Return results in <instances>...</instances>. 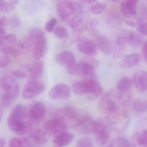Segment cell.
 <instances>
[{
	"label": "cell",
	"instance_id": "cell-2",
	"mask_svg": "<svg viewBox=\"0 0 147 147\" xmlns=\"http://www.w3.org/2000/svg\"><path fill=\"white\" fill-rule=\"evenodd\" d=\"M1 86L4 92L1 97V106L3 108H7L13 104L18 96L19 86L15 78L9 76L2 78Z\"/></svg>",
	"mask_w": 147,
	"mask_h": 147
},
{
	"label": "cell",
	"instance_id": "cell-18",
	"mask_svg": "<svg viewBox=\"0 0 147 147\" xmlns=\"http://www.w3.org/2000/svg\"><path fill=\"white\" fill-rule=\"evenodd\" d=\"M26 69L32 80L38 81L43 74L44 65L41 61H36L28 64Z\"/></svg>",
	"mask_w": 147,
	"mask_h": 147
},
{
	"label": "cell",
	"instance_id": "cell-7",
	"mask_svg": "<svg viewBox=\"0 0 147 147\" xmlns=\"http://www.w3.org/2000/svg\"><path fill=\"white\" fill-rule=\"evenodd\" d=\"M56 10L60 19L66 21L80 12V7L72 0H62L57 3Z\"/></svg>",
	"mask_w": 147,
	"mask_h": 147
},
{
	"label": "cell",
	"instance_id": "cell-34",
	"mask_svg": "<svg viewBox=\"0 0 147 147\" xmlns=\"http://www.w3.org/2000/svg\"><path fill=\"white\" fill-rule=\"evenodd\" d=\"M142 37L134 32H131L129 45L134 49L138 48L142 43Z\"/></svg>",
	"mask_w": 147,
	"mask_h": 147
},
{
	"label": "cell",
	"instance_id": "cell-48",
	"mask_svg": "<svg viewBox=\"0 0 147 147\" xmlns=\"http://www.w3.org/2000/svg\"><path fill=\"white\" fill-rule=\"evenodd\" d=\"M6 140L5 138H0V147H3L5 145Z\"/></svg>",
	"mask_w": 147,
	"mask_h": 147
},
{
	"label": "cell",
	"instance_id": "cell-47",
	"mask_svg": "<svg viewBox=\"0 0 147 147\" xmlns=\"http://www.w3.org/2000/svg\"><path fill=\"white\" fill-rule=\"evenodd\" d=\"M6 35V31L4 30L3 27H1V30H0V38L3 37Z\"/></svg>",
	"mask_w": 147,
	"mask_h": 147
},
{
	"label": "cell",
	"instance_id": "cell-31",
	"mask_svg": "<svg viewBox=\"0 0 147 147\" xmlns=\"http://www.w3.org/2000/svg\"><path fill=\"white\" fill-rule=\"evenodd\" d=\"M131 146L129 141L123 137H118L111 140L108 146L111 147H129Z\"/></svg>",
	"mask_w": 147,
	"mask_h": 147
},
{
	"label": "cell",
	"instance_id": "cell-52",
	"mask_svg": "<svg viewBox=\"0 0 147 147\" xmlns=\"http://www.w3.org/2000/svg\"><path fill=\"white\" fill-rule=\"evenodd\" d=\"M129 1H131V2H133V3H136V4H137L139 0H129Z\"/></svg>",
	"mask_w": 147,
	"mask_h": 147
},
{
	"label": "cell",
	"instance_id": "cell-39",
	"mask_svg": "<svg viewBox=\"0 0 147 147\" xmlns=\"http://www.w3.org/2000/svg\"><path fill=\"white\" fill-rule=\"evenodd\" d=\"M93 143L91 138L88 137H83L80 138L76 143L77 147H93Z\"/></svg>",
	"mask_w": 147,
	"mask_h": 147
},
{
	"label": "cell",
	"instance_id": "cell-42",
	"mask_svg": "<svg viewBox=\"0 0 147 147\" xmlns=\"http://www.w3.org/2000/svg\"><path fill=\"white\" fill-rule=\"evenodd\" d=\"M10 62V59L7 55L1 56L0 57V67L5 68L8 66Z\"/></svg>",
	"mask_w": 147,
	"mask_h": 147
},
{
	"label": "cell",
	"instance_id": "cell-28",
	"mask_svg": "<svg viewBox=\"0 0 147 147\" xmlns=\"http://www.w3.org/2000/svg\"><path fill=\"white\" fill-rule=\"evenodd\" d=\"M133 83L131 78L128 76H123L118 82L117 88L118 91L121 92L130 91Z\"/></svg>",
	"mask_w": 147,
	"mask_h": 147
},
{
	"label": "cell",
	"instance_id": "cell-8",
	"mask_svg": "<svg viewBox=\"0 0 147 147\" xmlns=\"http://www.w3.org/2000/svg\"><path fill=\"white\" fill-rule=\"evenodd\" d=\"M46 113V109L43 103L34 101L26 107V119L33 123H39L43 120Z\"/></svg>",
	"mask_w": 147,
	"mask_h": 147
},
{
	"label": "cell",
	"instance_id": "cell-38",
	"mask_svg": "<svg viewBox=\"0 0 147 147\" xmlns=\"http://www.w3.org/2000/svg\"><path fill=\"white\" fill-rule=\"evenodd\" d=\"M55 35L60 38H66L69 36L67 30L63 26H59L56 27L54 31Z\"/></svg>",
	"mask_w": 147,
	"mask_h": 147
},
{
	"label": "cell",
	"instance_id": "cell-6",
	"mask_svg": "<svg viewBox=\"0 0 147 147\" xmlns=\"http://www.w3.org/2000/svg\"><path fill=\"white\" fill-rule=\"evenodd\" d=\"M98 109L102 114L109 117L122 107L119 104L117 91H110L102 96L98 103Z\"/></svg>",
	"mask_w": 147,
	"mask_h": 147
},
{
	"label": "cell",
	"instance_id": "cell-17",
	"mask_svg": "<svg viewBox=\"0 0 147 147\" xmlns=\"http://www.w3.org/2000/svg\"><path fill=\"white\" fill-rule=\"evenodd\" d=\"M74 138L73 134L66 130L58 132L53 135V145L59 147L67 146L72 142Z\"/></svg>",
	"mask_w": 147,
	"mask_h": 147
},
{
	"label": "cell",
	"instance_id": "cell-35",
	"mask_svg": "<svg viewBox=\"0 0 147 147\" xmlns=\"http://www.w3.org/2000/svg\"><path fill=\"white\" fill-rule=\"evenodd\" d=\"M15 5V1L7 2L5 0H0V11L3 12H9L14 9Z\"/></svg>",
	"mask_w": 147,
	"mask_h": 147
},
{
	"label": "cell",
	"instance_id": "cell-10",
	"mask_svg": "<svg viewBox=\"0 0 147 147\" xmlns=\"http://www.w3.org/2000/svg\"><path fill=\"white\" fill-rule=\"evenodd\" d=\"M55 60L58 64L62 65L70 75L77 74L78 63L74 54L69 51H64L57 55Z\"/></svg>",
	"mask_w": 147,
	"mask_h": 147
},
{
	"label": "cell",
	"instance_id": "cell-12",
	"mask_svg": "<svg viewBox=\"0 0 147 147\" xmlns=\"http://www.w3.org/2000/svg\"><path fill=\"white\" fill-rule=\"evenodd\" d=\"M45 86L38 81L32 80L26 83L23 88L22 95L26 100H30L37 97L43 92Z\"/></svg>",
	"mask_w": 147,
	"mask_h": 147
},
{
	"label": "cell",
	"instance_id": "cell-40",
	"mask_svg": "<svg viewBox=\"0 0 147 147\" xmlns=\"http://www.w3.org/2000/svg\"><path fill=\"white\" fill-rule=\"evenodd\" d=\"M57 20L55 18H52L50 20L45 26L46 31L49 32H51L55 30V27L57 24Z\"/></svg>",
	"mask_w": 147,
	"mask_h": 147
},
{
	"label": "cell",
	"instance_id": "cell-13",
	"mask_svg": "<svg viewBox=\"0 0 147 147\" xmlns=\"http://www.w3.org/2000/svg\"><path fill=\"white\" fill-rule=\"evenodd\" d=\"M43 128L46 132L53 135L66 130L68 128L64 120L58 116L47 120L44 124Z\"/></svg>",
	"mask_w": 147,
	"mask_h": 147
},
{
	"label": "cell",
	"instance_id": "cell-14",
	"mask_svg": "<svg viewBox=\"0 0 147 147\" xmlns=\"http://www.w3.org/2000/svg\"><path fill=\"white\" fill-rule=\"evenodd\" d=\"M49 95L53 100L66 99L70 96V88L64 83H59L51 89Z\"/></svg>",
	"mask_w": 147,
	"mask_h": 147
},
{
	"label": "cell",
	"instance_id": "cell-4",
	"mask_svg": "<svg viewBox=\"0 0 147 147\" xmlns=\"http://www.w3.org/2000/svg\"><path fill=\"white\" fill-rule=\"evenodd\" d=\"M28 37L31 42L33 57L39 60L45 55L48 48L44 33L39 29H35L31 32Z\"/></svg>",
	"mask_w": 147,
	"mask_h": 147
},
{
	"label": "cell",
	"instance_id": "cell-20",
	"mask_svg": "<svg viewBox=\"0 0 147 147\" xmlns=\"http://www.w3.org/2000/svg\"><path fill=\"white\" fill-rule=\"evenodd\" d=\"M133 83L135 87L140 92L147 90V71L139 70L133 76Z\"/></svg>",
	"mask_w": 147,
	"mask_h": 147
},
{
	"label": "cell",
	"instance_id": "cell-9",
	"mask_svg": "<svg viewBox=\"0 0 147 147\" xmlns=\"http://www.w3.org/2000/svg\"><path fill=\"white\" fill-rule=\"evenodd\" d=\"M107 117L111 121L112 129L118 132L125 130L129 123V115L125 108H121Z\"/></svg>",
	"mask_w": 147,
	"mask_h": 147
},
{
	"label": "cell",
	"instance_id": "cell-26",
	"mask_svg": "<svg viewBox=\"0 0 147 147\" xmlns=\"http://www.w3.org/2000/svg\"><path fill=\"white\" fill-rule=\"evenodd\" d=\"M132 140L134 144L147 147V129L135 133L132 136Z\"/></svg>",
	"mask_w": 147,
	"mask_h": 147
},
{
	"label": "cell",
	"instance_id": "cell-33",
	"mask_svg": "<svg viewBox=\"0 0 147 147\" xmlns=\"http://www.w3.org/2000/svg\"><path fill=\"white\" fill-rule=\"evenodd\" d=\"M17 39L16 36L13 34H6L5 36L0 38V46H16Z\"/></svg>",
	"mask_w": 147,
	"mask_h": 147
},
{
	"label": "cell",
	"instance_id": "cell-44",
	"mask_svg": "<svg viewBox=\"0 0 147 147\" xmlns=\"http://www.w3.org/2000/svg\"><path fill=\"white\" fill-rule=\"evenodd\" d=\"M81 32L73 31L71 36V41L72 42H78L81 38Z\"/></svg>",
	"mask_w": 147,
	"mask_h": 147
},
{
	"label": "cell",
	"instance_id": "cell-41",
	"mask_svg": "<svg viewBox=\"0 0 147 147\" xmlns=\"http://www.w3.org/2000/svg\"><path fill=\"white\" fill-rule=\"evenodd\" d=\"M137 30L141 35L147 36V24L139 21L138 24Z\"/></svg>",
	"mask_w": 147,
	"mask_h": 147
},
{
	"label": "cell",
	"instance_id": "cell-51",
	"mask_svg": "<svg viewBox=\"0 0 147 147\" xmlns=\"http://www.w3.org/2000/svg\"><path fill=\"white\" fill-rule=\"evenodd\" d=\"M3 112H4V111H3V110H2V108L1 107V111H0V119H1V120L2 119V117H3Z\"/></svg>",
	"mask_w": 147,
	"mask_h": 147
},
{
	"label": "cell",
	"instance_id": "cell-49",
	"mask_svg": "<svg viewBox=\"0 0 147 147\" xmlns=\"http://www.w3.org/2000/svg\"><path fill=\"white\" fill-rule=\"evenodd\" d=\"M127 24L128 25L130 26H135V23L134 22L131 20H128L127 21Z\"/></svg>",
	"mask_w": 147,
	"mask_h": 147
},
{
	"label": "cell",
	"instance_id": "cell-53",
	"mask_svg": "<svg viewBox=\"0 0 147 147\" xmlns=\"http://www.w3.org/2000/svg\"><path fill=\"white\" fill-rule=\"evenodd\" d=\"M111 1H115V2H116V1H119V0H111Z\"/></svg>",
	"mask_w": 147,
	"mask_h": 147
},
{
	"label": "cell",
	"instance_id": "cell-19",
	"mask_svg": "<svg viewBox=\"0 0 147 147\" xmlns=\"http://www.w3.org/2000/svg\"><path fill=\"white\" fill-rule=\"evenodd\" d=\"M28 138L32 146H40L45 144L47 141L45 131L40 129L32 130L28 135Z\"/></svg>",
	"mask_w": 147,
	"mask_h": 147
},
{
	"label": "cell",
	"instance_id": "cell-15",
	"mask_svg": "<svg viewBox=\"0 0 147 147\" xmlns=\"http://www.w3.org/2000/svg\"><path fill=\"white\" fill-rule=\"evenodd\" d=\"M77 74L85 79L97 78L94 65L85 60L81 61L78 63Z\"/></svg>",
	"mask_w": 147,
	"mask_h": 147
},
{
	"label": "cell",
	"instance_id": "cell-29",
	"mask_svg": "<svg viewBox=\"0 0 147 147\" xmlns=\"http://www.w3.org/2000/svg\"><path fill=\"white\" fill-rule=\"evenodd\" d=\"M131 32L124 30L119 33L116 41L117 46H125L126 45H129Z\"/></svg>",
	"mask_w": 147,
	"mask_h": 147
},
{
	"label": "cell",
	"instance_id": "cell-23",
	"mask_svg": "<svg viewBox=\"0 0 147 147\" xmlns=\"http://www.w3.org/2000/svg\"><path fill=\"white\" fill-rule=\"evenodd\" d=\"M95 123V120L88 115L77 127L78 131L79 132L84 135L93 133Z\"/></svg>",
	"mask_w": 147,
	"mask_h": 147
},
{
	"label": "cell",
	"instance_id": "cell-37",
	"mask_svg": "<svg viewBox=\"0 0 147 147\" xmlns=\"http://www.w3.org/2000/svg\"><path fill=\"white\" fill-rule=\"evenodd\" d=\"M106 9V5L101 3H96L90 6L89 10L92 14L98 15L102 13Z\"/></svg>",
	"mask_w": 147,
	"mask_h": 147
},
{
	"label": "cell",
	"instance_id": "cell-50",
	"mask_svg": "<svg viewBox=\"0 0 147 147\" xmlns=\"http://www.w3.org/2000/svg\"><path fill=\"white\" fill-rule=\"evenodd\" d=\"M85 2H87L88 3H90V4H92V3H94L96 2L97 0H82Z\"/></svg>",
	"mask_w": 147,
	"mask_h": 147
},
{
	"label": "cell",
	"instance_id": "cell-54",
	"mask_svg": "<svg viewBox=\"0 0 147 147\" xmlns=\"http://www.w3.org/2000/svg\"></svg>",
	"mask_w": 147,
	"mask_h": 147
},
{
	"label": "cell",
	"instance_id": "cell-30",
	"mask_svg": "<svg viewBox=\"0 0 147 147\" xmlns=\"http://www.w3.org/2000/svg\"><path fill=\"white\" fill-rule=\"evenodd\" d=\"M131 108L137 113H143L147 110V100L143 99H137L133 101Z\"/></svg>",
	"mask_w": 147,
	"mask_h": 147
},
{
	"label": "cell",
	"instance_id": "cell-45",
	"mask_svg": "<svg viewBox=\"0 0 147 147\" xmlns=\"http://www.w3.org/2000/svg\"><path fill=\"white\" fill-rule=\"evenodd\" d=\"M8 19L5 17H2L1 18V27H3L7 25L8 23Z\"/></svg>",
	"mask_w": 147,
	"mask_h": 147
},
{
	"label": "cell",
	"instance_id": "cell-21",
	"mask_svg": "<svg viewBox=\"0 0 147 147\" xmlns=\"http://www.w3.org/2000/svg\"><path fill=\"white\" fill-rule=\"evenodd\" d=\"M69 23L73 31L82 32L86 28V20L81 13H78L71 18L69 20Z\"/></svg>",
	"mask_w": 147,
	"mask_h": 147
},
{
	"label": "cell",
	"instance_id": "cell-32",
	"mask_svg": "<svg viewBox=\"0 0 147 147\" xmlns=\"http://www.w3.org/2000/svg\"><path fill=\"white\" fill-rule=\"evenodd\" d=\"M17 48L20 52H28L32 49V44L29 37L20 39L17 43Z\"/></svg>",
	"mask_w": 147,
	"mask_h": 147
},
{
	"label": "cell",
	"instance_id": "cell-22",
	"mask_svg": "<svg viewBox=\"0 0 147 147\" xmlns=\"http://www.w3.org/2000/svg\"><path fill=\"white\" fill-rule=\"evenodd\" d=\"M141 57L138 53L130 54L125 57L119 63V66L121 68L126 69L136 66L140 61Z\"/></svg>",
	"mask_w": 147,
	"mask_h": 147
},
{
	"label": "cell",
	"instance_id": "cell-1",
	"mask_svg": "<svg viewBox=\"0 0 147 147\" xmlns=\"http://www.w3.org/2000/svg\"><path fill=\"white\" fill-rule=\"evenodd\" d=\"M72 89L78 95L86 94L88 98L90 100L96 99L103 92L102 86L97 78L76 81L73 83Z\"/></svg>",
	"mask_w": 147,
	"mask_h": 147
},
{
	"label": "cell",
	"instance_id": "cell-3",
	"mask_svg": "<svg viewBox=\"0 0 147 147\" xmlns=\"http://www.w3.org/2000/svg\"><path fill=\"white\" fill-rule=\"evenodd\" d=\"M88 115L86 112L74 107L67 106L61 108L57 116L64 120L67 128H73L78 127Z\"/></svg>",
	"mask_w": 147,
	"mask_h": 147
},
{
	"label": "cell",
	"instance_id": "cell-16",
	"mask_svg": "<svg viewBox=\"0 0 147 147\" xmlns=\"http://www.w3.org/2000/svg\"><path fill=\"white\" fill-rule=\"evenodd\" d=\"M77 48L80 52L89 56L96 55L98 50V47L96 43L87 38L80 39L78 42Z\"/></svg>",
	"mask_w": 147,
	"mask_h": 147
},
{
	"label": "cell",
	"instance_id": "cell-46",
	"mask_svg": "<svg viewBox=\"0 0 147 147\" xmlns=\"http://www.w3.org/2000/svg\"><path fill=\"white\" fill-rule=\"evenodd\" d=\"M143 54L146 60H147V41L144 43L143 47Z\"/></svg>",
	"mask_w": 147,
	"mask_h": 147
},
{
	"label": "cell",
	"instance_id": "cell-25",
	"mask_svg": "<svg viewBox=\"0 0 147 147\" xmlns=\"http://www.w3.org/2000/svg\"><path fill=\"white\" fill-rule=\"evenodd\" d=\"M136 5L137 4L129 0H125L121 4V11L122 13L127 18H135L136 17Z\"/></svg>",
	"mask_w": 147,
	"mask_h": 147
},
{
	"label": "cell",
	"instance_id": "cell-43",
	"mask_svg": "<svg viewBox=\"0 0 147 147\" xmlns=\"http://www.w3.org/2000/svg\"><path fill=\"white\" fill-rule=\"evenodd\" d=\"M12 74L14 77L19 79H24L26 76V74L22 70L17 69L14 70L12 72Z\"/></svg>",
	"mask_w": 147,
	"mask_h": 147
},
{
	"label": "cell",
	"instance_id": "cell-11",
	"mask_svg": "<svg viewBox=\"0 0 147 147\" xmlns=\"http://www.w3.org/2000/svg\"><path fill=\"white\" fill-rule=\"evenodd\" d=\"M26 107L21 104L16 105L13 108L7 119L9 129L14 132L17 128L26 120Z\"/></svg>",
	"mask_w": 147,
	"mask_h": 147
},
{
	"label": "cell",
	"instance_id": "cell-24",
	"mask_svg": "<svg viewBox=\"0 0 147 147\" xmlns=\"http://www.w3.org/2000/svg\"><path fill=\"white\" fill-rule=\"evenodd\" d=\"M96 44L98 48L106 55H110L112 52V44L105 36H98L96 39Z\"/></svg>",
	"mask_w": 147,
	"mask_h": 147
},
{
	"label": "cell",
	"instance_id": "cell-5",
	"mask_svg": "<svg viewBox=\"0 0 147 147\" xmlns=\"http://www.w3.org/2000/svg\"><path fill=\"white\" fill-rule=\"evenodd\" d=\"M112 129L111 121L107 117L100 118L95 121L93 133L97 144L104 146L107 144Z\"/></svg>",
	"mask_w": 147,
	"mask_h": 147
},
{
	"label": "cell",
	"instance_id": "cell-27",
	"mask_svg": "<svg viewBox=\"0 0 147 147\" xmlns=\"http://www.w3.org/2000/svg\"><path fill=\"white\" fill-rule=\"evenodd\" d=\"M9 146L12 147H32L28 138L14 137L9 141Z\"/></svg>",
	"mask_w": 147,
	"mask_h": 147
},
{
	"label": "cell",
	"instance_id": "cell-36",
	"mask_svg": "<svg viewBox=\"0 0 147 147\" xmlns=\"http://www.w3.org/2000/svg\"><path fill=\"white\" fill-rule=\"evenodd\" d=\"M0 50L2 53L5 55H17L20 53L17 48V46L7 45L0 46Z\"/></svg>",
	"mask_w": 147,
	"mask_h": 147
}]
</instances>
